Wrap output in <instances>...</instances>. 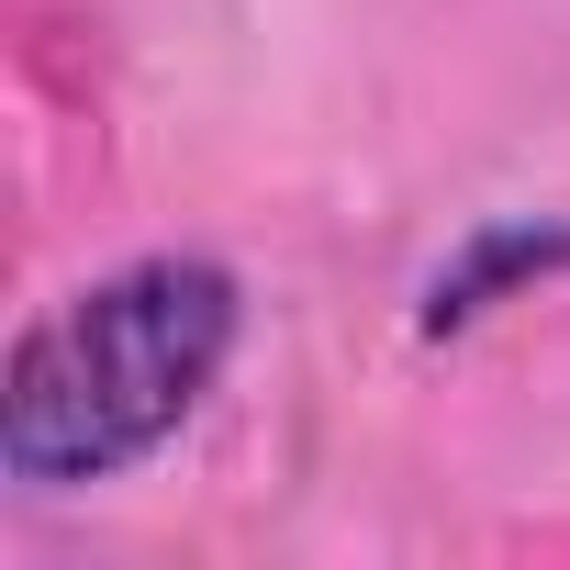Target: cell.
Here are the masks:
<instances>
[{
	"mask_svg": "<svg viewBox=\"0 0 570 570\" xmlns=\"http://www.w3.org/2000/svg\"><path fill=\"white\" fill-rule=\"evenodd\" d=\"M235 347V279L202 257H146L112 268L101 292L46 314L12 358V403H0V459L12 481H112L135 470L224 370Z\"/></svg>",
	"mask_w": 570,
	"mask_h": 570,
	"instance_id": "1",
	"label": "cell"
}]
</instances>
